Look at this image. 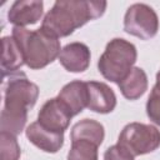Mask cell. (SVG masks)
Instances as JSON below:
<instances>
[{
	"label": "cell",
	"mask_w": 160,
	"mask_h": 160,
	"mask_svg": "<svg viewBox=\"0 0 160 160\" xmlns=\"http://www.w3.org/2000/svg\"><path fill=\"white\" fill-rule=\"evenodd\" d=\"M39 88L24 72L10 75L4 91V108L1 110L0 129L10 134H20L28 120V111L36 104Z\"/></svg>",
	"instance_id": "cell-1"
},
{
	"label": "cell",
	"mask_w": 160,
	"mask_h": 160,
	"mask_svg": "<svg viewBox=\"0 0 160 160\" xmlns=\"http://www.w3.org/2000/svg\"><path fill=\"white\" fill-rule=\"evenodd\" d=\"M106 1H56L45 15L41 28L55 38L69 36L88 21L100 18Z\"/></svg>",
	"instance_id": "cell-2"
},
{
	"label": "cell",
	"mask_w": 160,
	"mask_h": 160,
	"mask_svg": "<svg viewBox=\"0 0 160 160\" xmlns=\"http://www.w3.org/2000/svg\"><path fill=\"white\" fill-rule=\"evenodd\" d=\"M15 39L22 54L25 65L32 70H39L51 64L60 55V40L45 31L42 28L28 30L26 28H12Z\"/></svg>",
	"instance_id": "cell-3"
},
{
	"label": "cell",
	"mask_w": 160,
	"mask_h": 160,
	"mask_svg": "<svg viewBox=\"0 0 160 160\" xmlns=\"http://www.w3.org/2000/svg\"><path fill=\"white\" fill-rule=\"evenodd\" d=\"M136 58L138 51L132 42L115 38L108 42L105 51L99 58L98 69L106 80L119 84L131 71Z\"/></svg>",
	"instance_id": "cell-4"
},
{
	"label": "cell",
	"mask_w": 160,
	"mask_h": 160,
	"mask_svg": "<svg viewBox=\"0 0 160 160\" xmlns=\"http://www.w3.org/2000/svg\"><path fill=\"white\" fill-rule=\"evenodd\" d=\"M118 144L132 156L149 154L160 146V130L150 124L130 122L121 130Z\"/></svg>",
	"instance_id": "cell-5"
},
{
	"label": "cell",
	"mask_w": 160,
	"mask_h": 160,
	"mask_svg": "<svg viewBox=\"0 0 160 160\" xmlns=\"http://www.w3.org/2000/svg\"><path fill=\"white\" fill-rule=\"evenodd\" d=\"M124 30L141 40H149L154 38L159 30L158 14L146 4H132L125 12Z\"/></svg>",
	"instance_id": "cell-6"
},
{
	"label": "cell",
	"mask_w": 160,
	"mask_h": 160,
	"mask_svg": "<svg viewBox=\"0 0 160 160\" xmlns=\"http://www.w3.org/2000/svg\"><path fill=\"white\" fill-rule=\"evenodd\" d=\"M72 115L69 109L60 101V99H49L39 110L38 122L46 130L64 134L70 125Z\"/></svg>",
	"instance_id": "cell-7"
},
{
	"label": "cell",
	"mask_w": 160,
	"mask_h": 160,
	"mask_svg": "<svg viewBox=\"0 0 160 160\" xmlns=\"http://www.w3.org/2000/svg\"><path fill=\"white\" fill-rule=\"evenodd\" d=\"M44 10V4L40 0H18L8 11V20L14 26L25 28L36 24Z\"/></svg>",
	"instance_id": "cell-8"
},
{
	"label": "cell",
	"mask_w": 160,
	"mask_h": 160,
	"mask_svg": "<svg viewBox=\"0 0 160 160\" xmlns=\"http://www.w3.org/2000/svg\"><path fill=\"white\" fill-rule=\"evenodd\" d=\"M88 109L99 114H109L116 106V95L105 82L88 81Z\"/></svg>",
	"instance_id": "cell-9"
},
{
	"label": "cell",
	"mask_w": 160,
	"mask_h": 160,
	"mask_svg": "<svg viewBox=\"0 0 160 160\" xmlns=\"http://www.w3.org/2000/svg\"><path fill=\"white\" fill-rule=\"evenodd\" d=\"M90 50L84 42H70L65 45L59 55V61L70 72H82L90 65Z\"/></svg>",
	"instance_id": "cell-10"
},
{
	"label": "cell",
	"mask_w": 160,
	"mask_h": 160,
	"mask_svg": "<svg viewBox=\"0 0 160 160\" xmlns=\"http://www.w3.org/2000/svg\"><path fill=\"white\" fill-rule=\"evenodd\" d=\"M28 140L45 152L55 154L64 145V134L44 129L38 121L31 122L25 130Z\"/></svg>",
	"instance_id": "cell-11"
},
{
	"label": "cell",
	"mask_w": 160,
	"mask_h": 160,
	"mask_svg": "<svg viewBox=\"0 0 160 160\" xmlns=\"http://www.w3.org/2000/svg\"><path fill=\"white\" fill-rule=\"evenodd\" d=\"M58 98L69 109L72 116L88 108V85L85 81L74 80L64 85Z\"/></svg>",
	"instance_id": "cell-12"
},
{
	"label": "cell",
	"mask_w": 160,
	"mask_h": 160,
	"mask_svg": "<svg viewBox=\"0 0 160 160\" xmlns=\"http://www.w3.org/2000/svg\"><path fill=\"white\" fill-rule=\"evenodd\" d=\"M148 75L141 68H132L128 76L121 80L118 86L124 98L128 100H136L148 90Z\"/></svg>",
	"instance_id": "cell-13"
},
{
	"label": "cell",
	"mask_w": 160,
	"mask_h": 160,
	"mask_svg": "<svg viewBox=\"0 0 160 160\" xmlns=\"http://www.w3.org/2000/svg\"><path fill=\"white\" fill-rule=\"evenodd\" d=\"M2 42V58H1V71L2 78L6 75H12L25 64L20 48L18 46L12 36H4Z\"/></svg>",
	"instance_id": "cell-14"
},
{
	"label": "cell",
	"mask_w": 160,
	"mask_h": 160,
	"mask_svg": "<svg viewBox=\"0 0 160 160\" xmlns=\"http://www.w3.org/2000/svg\"><path fill=\"white\" fill-rule=\"evenodd\" d=\"M70 138H71V141L88 140L100 146L105 138V130L102 124H100L99 121L92 119H84L72 126Z\"/></svg>",
	"instance_id": "cell-15"
},
{
	"label": "cell",
	"mask_w": 160,
	"mask_h": 160,
	"mask_svg": "<svg viewBox=\"0 0 160 160\" xmlns=\"http://www.w3.org/2000/svg\"><path fill=\"white\" fill-rule=\"evenodd\" d=\"M98 145L88 140L71 141L68 160H98Z\"/></svg>",
	"instance_id": "cell-16"
},
{
	"label": "cell",
	"mask_w": 160,
	"mask_h": 160,
	"mask_svg": "<svg viewBox=\"0 0 160 160\" xmlns=\"http://www.w3.org/2000/svg\"><path fill=\"white\" fill-rule=\"evenodd\" d=\"M21 155L16 135L8 131L0 132V159L1 160H19Z\"/></svg>",
	"instance_id": "cell-17"
},
{
	"label": "cell",
	"mask_w": 160,
	"mask_h": 160,
	"mask_svg": "<svg viewBox=\"0 0 160 160\" xmlns=\"http://www.w3.org/2000/svg\"><path fill=\"white\" fill-rule=\"evenodd\" d=\"M146 114L154 124L160 126V79H156V82L148 98Z\"/></svg>",
	"instance_id": "cell-18"
},
{
	"label": "cell",
	"mask_w": 160,
	"mask_h": 160,
	"mask_svg": "<svg viewBox=\"0 0 160 160\" xmlns=\"http://www.w3.org/2000/svg\"><path fill=\"white\" fill-rule=\"evenodd\" d=\"M134 158L135 156L119 144L108 148L104 152V160H134Z\"/></svg>",
	"instance_id": "cell-19"
}]
</instances>
